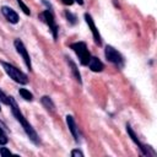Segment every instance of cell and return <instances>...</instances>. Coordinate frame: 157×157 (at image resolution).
Returning <instances> with one entry per match:
<instances>
[{"instance_id":"6da1fadb","label":"cell","mask_w":157,"mask_h":157,"mask_svg":"<svg viewBox=\"0 0 157 157\" xmlns=\"http://www.w3.org/2000/svg\"><path fill=\"white\" fill-rule=\"evenodd\" d=\"M9 105H10V108H11V112H12V114H13V117L16 118V120L22 125V128H23V130H25V132L27 134V136L29 137V140L33 142V144H36V145H38L40 141H39V137H38V135H37V132H36V130L31 126V124L27 121V119L23 117V114L21 113V110H20V108H18V105H17V103H16V101H15V98L13 97H9Z\"/></svg>"},{"instance_id":"7a4b0ae2","label":"cell","mask_w":157,"mask_h":157,"mask_svg":"<svg viewBox=\"0 0 157 157\" xmlns=\"http://www.w3.org/2000/svg\"><path fill=\"white\" fill-rule=\"evenodd\" d=\"M1 65L5 70V72L10 76V78H12L15 82L17 83H21V85H26L28 82V77L25 72H22L20 69H17L16 66L11 65L10 63H5V61H1Z\"/></svg>"},{"instance_id":"3957f363","label":"cell","mask_w":157,"mask_h":157,"mask_svg":"<svg viewBox=\"0 0 157 157\" xmlns=\"http://www.w3.org/2000/svg\"><path fill=\"white\" fill-rule=\"evenodd\" d=\"M70 48L76 53V55L80 59L81 65H88L90 59H91V54L87 49V45L85 42H75L70 44Z\"/></svg>"},{"instance_id":"277c9868","label":"cell","mask_w":157,"mask_h":157,"mask_svg":"<svg viewBox=\"0 0 157 157\" xmlns=\"http://www.w3.org/2000/svg\"><path fill=\"white\" fill-rule=\"evenodd\" d=\"M39 18L49 27V29H50L52 33H53V38L56 39V38H58V29H59V28H58V26H56V23H55L53 12H52L50 10H44L43 12L39 13Z\"/></svg>"},{"instance_id":"5b68a950","label":"cell","mask_w":157,"mask_h":157,"mask_svg":"<svg viewBox=\"0 0 157 157\" xmlns=\"http://www.w3.org/2000/svg\"><path fill=\"white\" fill-rule=\"evenodd\" d=\"M104 55H105V59L113 64H115L118 67H123L124 65V58L121 56V54L115 50L112 45H107L105 49H104Z\"/></svg>"},{"instance_id":"8992f818","label":"cell","mask_w":157,"mask_h":157,"mask_svg":"<svg viewBox=\"0 0 157 157\" xmlns=\"http://www.w3.org/2000/svg\"><path fill=\"white\" fill-rule=\"evenodd\" d=\"M13 45H15V48H16L17 53H18V54L22 56V59H23L25 64L27 65L28 70L31 71V70H32V63H31V58H29V54H28V52H27V49H26L25 44L22 43V40H20V39H15Z\"/></svg>"},{"instance_id":"52a82bcc","label":"cell","mask_w":157,"mask_h":157,"mask_svg":"<svg viewBox=\"0 0 157 157\" xmlns=\"http://www.w3.org/2000/svg\"><path fill=\"white\" fill-rule=\"evenodd\" d=\"M85 20H86V23L88 25V27H90V29H91V32H92V34H93L94 43H96L97 45H102V37H101V34H99V32H98V29H97V27H96V25H94V21H93V18H92V16L86 12V13H85Z\"/></svg>"},{"instance_id":"ba28073f","label":"cell","mask_w":157,"mask_h":157,"mask_svg":"<svg viewBox=\"0 0 157 157\" xmlns=\"http://www.w3.org/2000/svg\"><path fill=\"white\" fill-rule=\"evenodd\" d=\"M126 131H128V135L130 136V139H131V140L135 142V145H137V147L140 148L141 153H142V155H146V156H148V151H147V147H146L144 144H141V141L137 139L136 134L134 132V130L131 129V126H130L129 124H126Z\"/></svg>"},{"instance_id":"9c48e42d","label":"cell","mask_w":157,"mask_h":157,"mask_svg":"<svg viewBox=\"0 0 157 157\" xmlns=\"http://www.w3.org/2000/svg\"><path fill=\"white\" fill-rule=\"evenodd\" d=\"M1 12H2V15L5 16V18L10 22V23H13V25H16L17 22H18V15L15 12V10H12L11 7H9V6H2L1 7Z\"/></svg>"},{"instance_id":"30bf717a","label":"cell","mask_w":157,"mask_h":157,"mask_svg":"<svg viewBox=\"0 0 157 157\" xmlns=\"http://www.w3.org/2000/svg\"><path fill=\"white\" fill-rule=\"evenodd\" d=\"M66 124H67V128L70 130V132L72 134L74 139L76 142H78L80 137H78V129H77V125L75 123V119L72 115H66Z\"/></svg>"},{"instance_id":"8fae6325","label":"cell","mask_w":157,"mask_h":157,"mask_svg":"<svg viewBox=\"0 0 157 157\" xmlns=\"http://www.w3.org/2000/svg\"><path fill=\"white\" fill-rule=\"evenodd\" d=\"M88 66H90V69H91L93 72H101V71L104 69L103 63H102L98 58H96V56H91L90 63H88Z\"/></svg>"},{"instance_id":"7c38bea8","label":"cell","mask_w":157,"mask_h":157,"mask_svg":"<svg viewBox=\"0 0 157 157\" xmlns=\"http://www.w3.org/2000/svg\"><path fill=\"white\" fill-rule=\"evenodd\" d=\"M40 102H42V104L45 107V109H47L48 112L53 113V112L55 110V105H54V103H53V101H52L50 97H48V96H43L42 99H40Z\"/></svg>"},{"instance_id":"4fadbf2b","label":"cell","mask_w":157,"mask_h":157,"mask_svg":"<svg viewBox=\"0 0 157 157\" xmlns=\"http://www.w3.org/2000/svg\"><path fill=\"white\" fill-rule=\"evenodd\" d=\"M67 64L70 65V69H71V72H72V75H74L75 80H76L78 83H81V82H82V81H81V75H80L78 69H77V66L75 65V63H74L70 58H67Z\"/></svg>"},{"instance_id":"5bb4252c","label":"cell","mask_w":157,"mask_h":157,"mask_svg":"<svg viewBox=\"0 0 157 157\" xmlns=\"http://www.w3.org/2000/svg\"><path fill=\"white\" fill-rule=\"evenodd\" d=\"M18 93H20V96L23 98V99H26V101H33V94L28 91V90H26V88H20L18 90Z\"/></svg>"},{"instance_id":"9a60e30c","label":"cell","mask_w":157,"mask_h":157,"mask_svg":"<svg viewBox=\"0 0 157 157\" xmlns=\"http://www.w3.org/2000/svg\"><path fill=\"white\" fill-rule=\"evenodd\" d=\"M65 16H66V18H67V22L70 23V25H75L76 23V16L74 15V13H71L70 11H66L65 12Z\"/></svg>"},{"instance_id":"2e32d148","label":"cell","mask_w":157,"mask_h":157,"mask_svg":"<svg viewBox=\"0 0 157 157\" xmlns=\"http://www.w3.org/2000/svg\"><path fill=\"white\" fill-rule=\"evenodd\" d=\"M17 4H18V6L21 7V10L26 13V15H31V10L28 9V6L23 2V0H17Z\"/></svg>"},{"instance_id":"e0dca14e","label":"cell","mask_w":157,"mask_h":157,"mask_svg":"<svg viewBox=\"0 0 157 157\" xmlns=\"http://www.w3.org/2000/svg\"><path fill=\"white\" fill-rule=\"evenodd\" d=\"M7 141H9V139H7L6 134H5L4 130L0 128V145H5V144H7Z\"/></svg>"},{"instance_id":"ac0fdd59","label":"cell","mask_w":157,"mask_h":157,"mask_svg":"<svg viewBox=\"0 0 157 157\" xmlns=\"http://www.w3.org/2000/svg\"><path fill=\"white\" fill-rule=\"evenodd\" d=\"M0 101L4 103V104H9V97L0 90Z\"/></svg>"},{"instance_id":"d6986e66","label":"cell","mask_w":157,"mask_h":157,"mask_svg":"<svg viewBox=\"0 0 157 157\" xmlns=\"http://www.w3.org/2000/svg\"><path fill=\"white\" fill-rule=\"evenodd\" d=\"M71 156L72 157H83V152H81L80 150H72L71 151Z\"/></svg>"},{"instance_id":"ffe728a7","label":"cell","mask_w":157,"mask_h":157,"mask_svg":"<svg viewBox=\"0 0 157 157\" xmlns=\"http://www.w3.org/2000/svg\"><path fill=\"white\" fill-rule=\"evenodd\" d=\"M0 155H1V156H9V155H11V152H10L9 150H6V148L2 147V148L0 150Z\"/></svg>"},{"instance_id":"44dd1931","label":"cell","mask_w":157,"mask_h":157,"mask_svg":"<svg viewBox=\"0 0 157 157\" xmlns=\"http://www.w3.org/2000/svg\"><path fill=\"white\" fill-rule=\"evenodd\" d=\"M64 5H67V6H71L74 4V0H61Z\"/></svg>"},{"instance_id":"7402d4cb","label":"cell","mask_w":157,"mask_h":157,"mask_svg":"<svg viewBox=\"0 0 157 157\" xmlns=\"http://www.w3.org/2000/svg\"><path fill=\"white\" fill-rule=\"evenodd\" d=\"M74 1H76L78 5H83V0H74Z\"/></svg>"},{"instance_id":"603a6c76","label":"cell","mask_w":157,"mask_h":157,"mask_svg":"<svg viewBox=\"0 0 157 157\" xmlns=\"http://www.w3.org/2000/svg\"><path fill=\"white\" fill-rule=\"evenodd\" d=\"M0 109H1V108H0Z\"/></svg>"}]
</instances>
